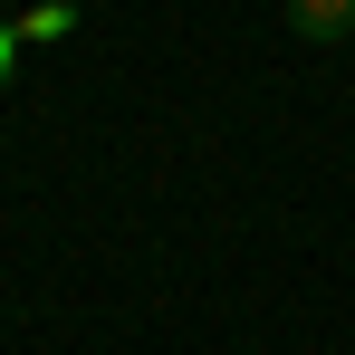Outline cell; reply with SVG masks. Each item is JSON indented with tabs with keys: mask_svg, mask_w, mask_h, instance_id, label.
<instances>
[{
	"mask_svg": "<svg viewBox=\"0 0 355 355\" xmlns=\"http://www.w3.org/2000/svg\"><path fill=\"white\" fill-rule=\"evenodd\" d=\"M288 29L307 49H336V39H355V0H288Z\"/></svg>",
	"mask_w": 355,
	"mask_h": 355,
	"instance_id": "6da1fadb",
	"label": "cell"
},
{
	"mask_svg": "<svg viewBox=\"0 0 355 355\" xmlns=\"http://www.w3.org/2000/svg\"><path fill=\"white\" fill-rule=\"evenodd\" d=\"M67 29H77V10H67V0H49V10H19V39H29V49H49V39H67Z\"/></svg>",
	"mask_w": 355,
	"mask_h": 355,
	"instance_id": "7a4b0ae2",
	"label": "cell"
},
{
	"mask_svg": "<svg viewBox=\"0 0 355 355\" xmlns=\"http://www.w3.org/2000/svg\"><path fill=\"white\" fill-rule=\"evenodd\" d=\"M19 49H29V39H19V19H0V87L19 77Z\"/></svg>",
	"mask_w": 355,
	"mask_h": 355,
	"instance_id": "3957f363",
	"label": "cell"
},
{
	"mask_svg": "<svg viewBox=\"0 0 355 355\" xmlns=\"http://www.w3.org/2000/svg\"><path fill=\"white\" fill-rule=\"evenodd\" d=\"M0 19H19V0H0Z\"/></svg>",
	"mask_w": 355,
	"mask_h": 355,
	"instance_id": "277c9868",
	"label": "cell"
}]
</instances>
